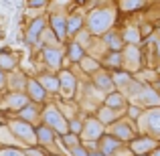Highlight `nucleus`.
<instances>
[{
    "label": "nucleus",
    "instance_id": "nucleus-1",
    "mask_svg": "<svg viewBox=\"0 0 160 156\" xmlns=\"http://www.w3.org/2000/svg\"><path fill=\"white\" fill-rule=\"evenodd\" d=\"M113 20H116L113 8H93L85 18V28L93 37H103L113 28Z\"/></svg>",
    "mask_w": 160,
    "mask_h": 156
},
{
    "label": "nucleus",
    "instance_id": "nucleus-2",
    "mask_svg": "<svg viewBox=\"0 0 160 156\" xmlns=\"http://www.w3.org/2000/svg\"><path fill=\"white\" fill-rule=\"evenodd\" d=\"M10 132L14 134V138L20 142L22 148H32V146H39V140H37V128L28 122L20 120V118H12V120L6 122Z\"/></svg>",
    "mask_w": 160,
    "mask_h": 156
},
{
    "label": "nucleus",
    "instance_id": "nucleus-3",
    "mask_svg": "<svg viewBox=\"0 0 160 156\" xmlns=\"http://www.w3.org/2000/svg\"><path fill=\"white\" fill-rule=\"evenodd\" d=\"M43 124H47L51 130H55L57 136H65L69 132V120L61 113V109L55 103H47L43 108V116H41Z\"/></svg>",
    "mask_w": 160,
    "mask_h": 156
},
{
    "label": "nucleus",
    "instance_id": "nucleus-4",
    "mask_svg": "<svg viewBox=\"0 0 160 156\" xmlns=\"http://www.w3.org/2000/svg\"><path fill=\"white\" fill-rule=\"evenodd\" d=\"M138 122H140L138 124L140 134H146V136H152L156 140H160V105L144 109V113L140 116Z\"/></svg>",
    "mask_w": 160,
    "mask_h": 156
},
{
    "label": "nucleus",
    "instance_id": "nucleus-5",
    "mask_svg": "<svg viewBox=\"0 0 160 156\" xmlns=\"http://www.w3.org/2000/svg\"><path fill=\"white\" fill-rule=\"evenodd\" d=\"M108 134H112V136H116L120 142H124V144H130V142L134 140V138L140 136V130L134 126V120H124V118H120V120L116 122V124H112L108 128Z\"/></svg>",
    "mask_w": 160,
    "mask_h": 156
},
{
    "label": "nucleus",
    "instance_id": "nucleus-6",
    "mask_svg": "<svg viewBox=\"0 0 160 156\" xmlns=\"http://www.w3.org/2000/svg\"><path fill=\"white\" fill-rule=\"evenodd\" d=\"M106 134V126L95 116H87L83 120V132H81V144L87 142H99V138Z\"/></svg>",
    "mask_w": 160,
    "mask_h": 156
},
{
    "label": "nucleus",
    "instance_id": "nucleus-7",
    "mask_svg": "<svg viewBox=\"0 0 160 156\" xmlns=\"http://www.w3.org/2000/svg\"><path fill=\"white\" fill-rule=\"evenodd\" d=\"M41 57H43V63L45 67H47L49 71H53V73H59V71L63 69V63H65V53H63V49L59 47H43L41 49Z\"/></svg>",
    "mask_w": 160,
    "mask_h": 156
},
{
    "label": "nucleus",
    "instance_id": "nucleus-8",
    "mask_svg": "<svg viewBox=\"0 0 160 156\" xmlns=\"http://www.w3.org/2000/svg\"><path fill=\"white\" fill-rule=\"evenodd\" d=\"M57 75H59V83H61V91L59 93L63 95V99H73L75 93H77V77L73 75V71L63 67Z\"/></svg>",
    "mask_w": 160,
    "mask_h": 156
},
{
    "label": "nucleus",
    "instance_id": "nucleus-9",
    "mask_svg": "<svg viewBox=\"0 0 160 156\" xmlns=\"http://www.w3.org/2000/svg\"><path fill=\"white\" fill-rule=\"evenodd\" d=\"M158 146H160V140H156V138H152V136H146V134H142V136L134 138V140L130 142L128 148L132 150V154L144 156V154H150L152 150H156Z\"/></svg>",
    "mask_w": 160,
    "mask_h": 156
},
{
    "label": "nucleus",
    "instance_id": "nucleus-10",
    "mask_svg": "<svg viewBox=\"0 0 160 156\" xmlns=\"http://www.w3.org/2000/svg\"><path fill=\"white\" fill-rule=\"evenodd\" d=\"M124 69L130 71V73H138L142 69V53H140V47L138 45H126L124 51Z\"/></svg>",
    "mask_w": 160,
    "mask_h": 156
},
{
    "label": "nucleus",
    "instance_id": "nucleus-11",
    "mask_svg": "<svg viewBox=\"0 0 160 156\" xmlns=\"http://www.w3.org/2000/svg\"><path fill=\"white\" fill-rule=\"evenodd\" d=\"M28 103H31V99L24 91H4L2 95V105L6 112H20Z\"/></svg>",
    "mask_w": 160,
    "mask_h": 156
},
{
    "label": "nucleus",
    "instance_id": "nucleus-12",
    "mask_svg": "<svg viewBox=\"0 0 160 156\" xmlns=\"http://www.w3.org/2000/svg\"><path fill=\"white\" fill-rule=\"evenodd\" d=\"M134 102H136L138 105H142L144 109L158 108V105H160V93L154 89L152 85H150V83H144V85H142V89H140V93L134 98Z\"/></svg>",
    "mask_w": 160,
    "mask_h": 156
},
{
    "label": "nucleus",
    "instance_id": "nucleus-13",
    "mask_svg": "<svg viewBox=\"0 0 160 156\" xmlns=\"http://www.w3.org/2000/svg\"><path fill=\"white\" fill-rule=\"evenodd\" d=\"M24 93H27L28 99L35 102V103H45V102H47V98H49L47 89L39 83V79H37V77H28L27 87H24Z\"/></svg>",
    "mask_w": 160,
    "mask_h": 156
},
{
    "label": "nucleus",
    "instance_id": "nucleus-14",
    "mask_svg": "<svg viewBox=\"0 0 160 156\" xmlns=\"http://www.w3.org/2000/svg\"><path fill=\"white\" fill-rule=\"evenodd\" d=\"M45 28H47V18L39 16V18L31 20L27 33H24V39H27V43H28V45H41V35H43Z\"/></svg>",
    "mask_w": 160,
    "mask_h": 156
},
{
    "label": "nucleus",
    "instance_id": "nucleus-15",
    "mask_svg": "<svg viewBox=\"0 0 160 156\" xmlns=\"http://www.w3.org/2000/svg\"><path fill=\"white\" fill-rule=\"evenodd\" d=\"M41 116H43V108H41V103H35V102L24 105L20 112H16V118H20V120L28 122V124H32V126H39L41 122H43Z\"/></svg>",
    "mask_w": 160,
    "mask_h": 156
},
{
    "label": "nucleus",
    "instance_id": "nucleus-16",
    "mask_svg": "<svg viewBox=\"0 0 160 156\" xmlns=\"http://www.w3.org/2000/svg\"><path fill=\"white\" fill-rule=\"evenodd\" d=\"M91 83H93L95 87H98L102 93H112V91H116V85H113V79H112V73H108V71L99 69L95 71L93 75H91Z\"/></svg>",
    "mask_w": 160,
    "mask_h": 156
},
{
    "label": "nucleus",
    "instance_id": "nucleus-17",
    "mask_svg": "<svg viewBox=\"0 0 160 156\" xmlns=\"http://www.w3.org/2000/svg\"><path fill=\"white\" fill-rule=\"evenodd\" d=\"M49 27H51V31L57 35L59 43H65L67 41V14L53 12V14L49 16Z\"/></svg>",
    "mask_w": 160,
    "mask_h": 156
},
{
    "label": "nucleus",
    "instance_id": "nucleus-18",
    "mask_svg": "<svg viewBox=\"0 0 160 156\" xmlns=\"http://www.w3.org/2000/svg\"><path fill=\"white\" fill-rule=\"evenodd\" d=\"M37 79H39V83L47 89L49 95H59V91H61V83H59V75L57 73H53V71H45V73L37 75Z\"/></svg>",
    "mask_w": 160,
    "mask_h": 156
},
{
    "label": "nucleus",
    "instance_id": "nucleus-19",
    "mask_svg": "<svg viewBox=\"0 0 160 156\" xmlns=\"http://www.w3.org/2000/svg\"><path fill=\"white\" fill-rule=\"evenodd\" d=\"M124 146H126L124 142H120L116 136H112V134H108V132L103 134V136L99 138V142H98V148L106 156H116V152L120 148H124Z\"/></svg>",
    "mask_w": 160,
    "mask_h": 156
},
{
    "label": "nucleus",
    "instance_id": "nucleus-20",
    "mask_svg": "<svg viewBox=\"0 0 160 156\" xmlns=\"http://www.w3.org/2000/svg\"><path fill=\"white\" fill-rule=\"evenodd\" d=\"M102 39H103V45L108 47V51H124L126 49V41H124V37H122V31L112 28V31H108Z\"/></svg>",
    "mask_w": 160,
    "mask_h": 156
},
{
    "label": "nucleus",
    "instance_id": "nucleus-21",
    "mask_svg": "<svg viewBox=\"0 0 160 156\" xmlns=\"http://www.w3.org/2000/svg\"><path fill=\"white\" fill-rule=\"evenodd\" d=\"M126 112H116V109H112V108H108V105H102V108H98V112L93 113L95 118H98L99 122H102L106 128H109L112 124H116L118 120H120L122 116H124Z\"/></svg>",
    "mask_w": 160,
    "mask_h": 156
},
{
    "label": "nucleus",
    "instance_id": "nucleus-22",
    "mask_svg": "<svg viewBox=\"0 0 160 156\" xmlns=\"http://www.w3.org/2000/svg\"><path fill=\"white\" fill-rule=\"evenodd\" d=\"M35 128H37V140H39V146L51 148L55 142H57V134H55V130H51L47 124L41 122V124L35 126Z\"/></svg>",
    "mask_w": 160,
    "mask_h": 156
},
{
    "label": "nucleus",
    "instance_id": "nucleus-23",
    "mask_svg": "<svg viewBox=\"0 0 160 156\" xmlns=\"http://www.w3.org/2000/svg\"><path fill=\"white\" fill-rule=\"evenodd\" d=\"M128 103H130V99L126 98L122 91H112V93H108L106 95V99H103V105H108V108H112V109H116V112H126V108H128Z\"/></svg>",
    "mask_w": 160,
    "mask_h": 156
},
{
    "label": "nucleus",
    "instance_id": "nucleus-24",
    "mask_svg": "<svg viewBox=\"0 0 160 156\" xmlns=\"http://www.w3.org/2000/svg\"><path fill=\"white\" fill-rule=\"evenodd\" d=\"M102 65L106 69H112V71L124 69V53L122 51H108L102 59Z\"/></svg>",
    "mask_w": 160,
    "mask_h": 156
},
{
    "label": "nucleus",
    "instance_id": "nucleus-25",
    "mask_svg": "<svg viewBox=\"0 0 160 156\" xmlns=\"http://www.w3.org/2000/svg\"><path fill=\"white\" fill-rule=\"evenodd\" d=\"M65 57H67V63H79L83 57H85V49L77 43V41L71 39L65 47Z\"/></svg>",
    "mask_w": 160,
    "mask_h": 156
},
{
    "label": "nucleus",
    "instance_id": "nucleus-26",
    "mask_svg": "<svg viewBox=\"0 0 160 156\" xmlns=\"http://www.w3.org/2000/svg\"><path fill=\"white\" fill-rule=\"evenodd\" d=\"M27 81L28 77L24 73H18V71H10V75H8V83H6V89L8 91H24V87H27Z\"/></svg>",
    "mask_w": 160,
    "mask_h": 156
},
{
    "label": "nucleus",
    "instance_id": "nucleus-27",
    "mask_svg": "<svg viewBox=\"0 0 160 156\" xmlns=\"http://www.w3.org/2000/svg\"><path fill=\"white\" fill-rule=\"evenodd\" d=\"M112 79H113V85H116V89H118V91H124L126 87L132 83L134 75L130 73V71H126V69H120V71H112Z\"/></svg>",
    "mask_w": 160,
    "mask_h": 156
},
{
    "label": "nucleus",
    "instance_id": "nucleus-28",
    "mask_svg": "<svg viewBox=\"0 0 160 156\" xmlns=\"http://www.w3.org/2000/svg\"><path fill=\"white\" fill-rule=\"evenodd\" d=\"M122 37H124L126 45H138L140 47V43L144 41V37L140 33V27H126L122 31Z\"/></svg>",
    "mask_w": 160,
    "mask_h": 156
},
{
    "label": "nucleus",
    "instance_id": "nucleus-29",
    "mask_svg": "<svg viewBox=\"0 0 160 156\" xmlns=\"http://www.w3.org/2000/svg\"><path fill=\"white\" fill-rule=\"evenodd\" d=\"M81 28H85L83 27V16L81 14H67V37L73 39Z\"/></svg>",
    "mask_w": 160,
    "mask_h": 156
},
{
    "label": "nucleus",
    "instance_id": "nucleus-30",
    "mask_svg": "<svg viewBox=\"0 0 160 156\" xmlns=\"http://www.w3.org/2000/svg\"><path fill=\"white\" fill-rule=\"evenodd\" d=\"M79 67L83 69V73L93 75L95 71L102 69V63H99V59H93V57H89V55H85V57H83L81 61H79Z\"/></svg>",
    "mask_w": 160,
    "mask_h": 156
},
{
    "label": "nucleus",
    "instance_id": "nucleus-31",
    "mask_svg": "<svg viewBox=\"0 0 160 156\" xmlns=\"http://www.w3.org/2000/svg\"><path fill=\"white\" fill-rule=\"evenodd\" d=\"M0 69H4L6 73L16 69V59L12 57L8 51H2V53H0Z\"/></svg>",
    "mask_w": 160,
    "mask_h": 156
},
{
    "label": "nucleus",
    "instance_id": "nucleus-32",
    "mask_svg": "<svg viewBox=\"0 0 160 156\" xmlns=\"http://www.w3.org/2000/svg\"><path fill=\"white\" fill-rule=\"evenodd\" d=\"M73 41H77V43H79V45H81V47L87 51V49L91 47V41H93V35H91V33L87 31V28H81V31H79L77 35L73 37Z\"/></svg>",
    "mask_w": 160,
    "mask_h": 156
},
{
    "label": "nucleus",
    "instance_id": "nucleus-33",
    "mask_svg": "<svg viewBox=\"0 0 160 156\" xmlns=\"http://www.w3.org/2000/svg\"><path fill=\"white\" fill-rule=\"evenodd\" d=\"M59 138H61L63 146H65L67 150L75 148V146H81V136H77V134H71V132H67L65 136H59Z\"/></svg>",
    "mask_w": 160,
    "mask_h": 156
},
{
    "label": "nucleus",
    "instance_id": "nucleus-34",
    "mask_svg": "<svg viewBox=\"0 0 160 156\" xmlns=\"http://www.w3.org/2000/svg\"><path fill=\"white\" fill-rule=\"evenodd\" d=\"M142 113H144V108L138 105V103H128V108H126V116H128L130 120H134V122L140 120Z\"/></svg>",
    "mask_w": 160,
    "mask_h": 156
},
{
    "label": "nucleus",
    "instance_id": "nucleus-35",
    "mask_svg": "<svg viewBox=\"0 0 160 156\" xmlns=\"http://www.w3.org/2000/svg\"><path fill=\"white\" fill-rule=\"evenodd\" d=\"M142 4H144V0H120V8L126 12L138 10V8H142Z\"/></svg>",
    "mask_w": 160,
    "mask_h": 156
},
{
    "label": "nucleus",
    "instance_id": "nucleus-36",
    "mask_svg": "<svg viewBox=\"0 0 160 156\" xmlns=\"http://www.w3.org/2000/svg\"><path fill=\"white\" fill-rule=\"evenodd\" d=\"M0 156H27L24 148H16V146H2Z\"/></svg>",
    "mask_w": 160,
    "mask_h": 156
},
{
    "label": "nucleus",
    "instance_id": "nucleus-37",
    "mask_svg": "<svg viewBox=\"0 0 160 156\" xmlns=\"http://www.w3.org/2000/svg\"><path fill=\"white\" fill-rule=\"evenodd\" d=\"M69 132L81 136V132H83V120H81V118H73V120H69Z\"/></svg>",
    "mask_w": 160,
    "mask_h": 156
},
{
    "label": "nucleus",
    "instance_id": "nucleus-38",
    "mask_svg": "<svg viewBox=\"0 0 160 156\" xmlns=\"http://www.w3.org/2000/svg\"><path fill=\"white\" fill-rule=\"evenodd\" d=\"M69 152V156H89V150L85 148V146H75V148H71V150H67Z\"/></svg>",
    "mask_w": 160,
    "mask_h": 156
},
{
    "label": "nucleus",
    "instance_id": "nucleus-39",
    "mask_svg": "<svg viewBox=\"0 0 160 156\" xmlns=\"http://www.w3.org/2000/svg\"><path fill=\"white\" fill-rule=\"evenodd\" d=\"M6 83H8V75H6V71H4V69H0V89H4Z\"/></svg>",
    "mask_w": 160,
    "mask_h": 156
},
{
    "label": "nucleus",
    "instance_id": "nucleus-40",
    "mask_svg": "<svg viewBox=\"0 0 160 156\" xmlns=\"http://www.w3.org/2000/svg\"><path fill=\"white\" fill-rule=\"evenodd\" d=\"M45 2H47V0H28V6L39 8V6H45Z\"/></svg>",
    "mask_w": 160,
    "mask_h": 156
},
{
    "label": "nucleus",
    "instance_id": "nucleus-41",
    "mask_svg": "<svg viewBox=\"0 0 160 156\" xmlns=\"http://www.w3.org/2000/svg\"><path fill=\"white\" fill-rule=\"evenodd\" d=\"M89 156H106V154H103L102 150L98 148V150H89Z\"/></svg>",
    "mask_w": 160,
    "mask_h": 156
},
{
    "label": "nucleus",
    "instance_id": "nucleus-42",
    "mask_svg": "<svg viewBox=\"0 0 160 156\" xmlns=\"http://www.w3.org/2000/svg\"><path fill=\"white\" fill-rule=\"evenodd\" d=\"M154 51H156V57L160 59V39L156 41V43H154Z\"/></svg>",
    "mask_w": 160,
    "mask_h": 156
},
{
    "label": "nucleus",
    "instance_id": "nucleus-43",
    "mask_svg": "<svg viewBox=\"0 0 160 156\" xmlns=\"http://www.w3.org/2000/svg\"><path fill=\"white\" fill-rule=\"evenodd\" d=\"M152 87H154V89H156V91H158V93H160V77H158V79H156V81H154V83H152Z\"/></svg>",
    "mask_w": 160,
    "mask_h": 156
},
{
    "label": "nucleus",
    "instance_id": "nucleus-44",
    "mask_svg": "<svg viewBox=\"0 0 160 156\" xmlns=\"http://www.w3.org/2000/svg\"><path fill=\"white\" fill-rule=\"evenodd\" d=\"M150 156H160V146H158L156 150H152V152H150Z\"/></svg>",
    "mask_w": 160,
    "mask_h": 156
},
{
    "label": "nucleus",
    "instance_id": "nucleus-45",
    "mask_svg": "<svg viewBox=\"0 0 160 156\" xmlns=\"http://www.w3.org/2000/svg\"><path fill=\"white\" fill-rule=\"evenodd\" d=\"M2 95H4V91H0V105H2Z\"/></svg>",
    "mask_w": 160,
    "mask_h": 156
},
{
    "label": "nucleus",
    "instance_id": "nucleus-46",
    "mask_svg": "<svg viewBox=\"0 0 160 156\" xmlns=\"http://www.w3.org/2000/svg\"><path fill=\"white\" fill-rule=\"evenodd\" d=\"M132 156H136V154H132ZM144 156H150V154H144Z\"/></svg>",
    "mask_w": 160,
    "mask_h": 156
}]
</instances>
